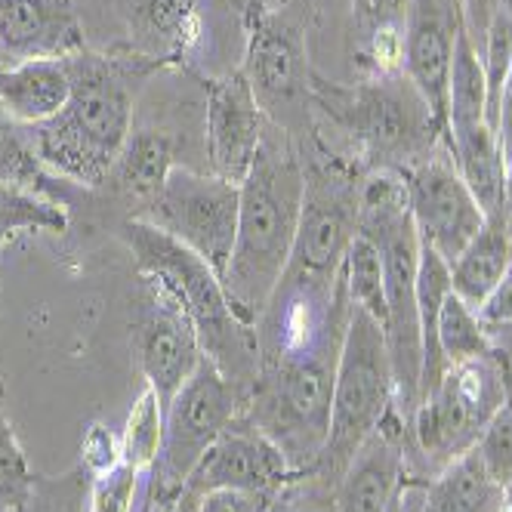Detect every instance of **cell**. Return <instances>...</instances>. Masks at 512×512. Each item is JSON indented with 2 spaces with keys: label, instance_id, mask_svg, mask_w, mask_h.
I'll return each mask as SVG.
<instances>
[{
  "label": "cell",
  "instance_id": "34",
  "mask_svg": "<svg viewBox=\"0 0 512 512\" xmlns=\"http://www.w3.org/2000/svg\"><path fill=\"white\" fill-rule=\"evenodd\" d=\"M479 451L482 463L488 466V472L500 485H506L512 479V395L506 405L491 417V423L482 429L479 442L472 445Z\"/></svg>",
  "mask_w": 512,
  "mask_h": 512
},
{
  "label": "cell",
  "instance_id": "24",
  "mask_svg": "<svg viewBox=\"0 0 512 512\" xmlns=\"http://www.w3.org/2000/svg\"><path fill=\"white\" fill-rule=\"evenodd\" d=\"M411 0H352L355 62L364 78L401 71V41Z\"/></svg>",
  "mask_w": 512,
  "mask_h": 512
},
{
  "label": "cell",
  "instance_id": "12",
  "mask_svg": "<svg viewBox=\"0 0 512 512\" xmlns=\"http://www.w3.org/2000/svg\"><path fill=\"white\" fill-rule=\"evenodd\" d=\"M300 479H306V475H297L290 469L287 457L272 438H266L260 429L241 417L207 448V454L192 469L186 488H192L201 497L213 491L278 497L284 488Z\"/></svg>",
  "mask_w": 512,
  "mask_h": 512
},
{
  "label": "cell",
  "instance_id": "2",
  "mask_svg": "<svg viewBox=\"0 0 512 512\" xmlns=\"http://www.w3.org/2000/svg\"><path fill=\"white\" fill-rule=\"evenodd\" d=\"M238 192V235L223 287L232 309L256 327L287 269L300 229L306 192L300 145L269 124L256 161Z\"/></svg>",
  "mask_w": 512,
  "mask_h": 512
},
{
  "label": "cell",
  "instance_id": "38",
  "mask_svg": "<svg viewBox=\"0 0 512 512\" xmlns=\"http://www.w3.org/2000/svg\"><path fill=\"white\" fill-rule=\"evenodd\" d=\"M275 497L244 494V491H213L201 497L198 512H266Z\"/></svg>",
  "mask_w": 512,
  "mask_h": 512
},
{
  "label": "cell",
  "instance_id": "3",
  "mask_svg": "<svg viewBox=\"0 0 512 512\" xmlns=\"http://www.w3.org/2000/svg\"><path fill=\"white\" fill-rule=\"evenodd\" d=\"M312 112L346 142L361 170H408L445 145V124L405 78V71L364 78L358 84L312 75ZM337 152V149H334Z\"/></svg>",
  "mask_w": 512,
  "mask_h": 512
},
{
  "label": "cell",
  "instance_id": "20",
  "mask_svg": "<svg viewBox=\"0 0 512 512\" xmlns=\"http://www.w3.org/2000/svg\"><path fill=\"white\" fill-rule=\"evenodd\" d=\"M176 167V142L167 133L133 130L102 189H108L124 207H130L127 216H139L161 195Z\"/></svg>",
  "mask_w": 512,
  "mask_h": 512
},
{
  "label": "cell",
  "instance_id": "13",
  "mask_svg": "<svg viewBox=\"0 0 512 512\" xmlns=\"http://www.w3.org/2000/svg\"><path fill=\"white\" fill-rule=\"evenodd\" d=\"M204 90H207L204 139H207L210 173L241 186L263 145L269 118L263 115L247 78L241 75V68L229 71L223 78L204 81Z\"/></svg>",
  "mask_w": 512,
  "mask_h": 512
},
{
  "label": "cell",
  "instance_id": "39",
  "mask_svg": "<svg viewBox=\"0 0 512 512\" xmlns=\"http://www.w3.org/2000/svg\"><path fill=\"white\" fill-rule=\"evenodd\" d=\"M497 4L500 0H460L463 7V31L469 34V41L475 44L482 56V47H485V38H488V28L497 16Z\"/></svg>",
  "mask_w": 512,
  "mask_h": 512
},
{
  "label": "cell",
  "instance_id": "21",
  "mask_svg": "<svg viewBox=\"0 0 512 512\" xmlns=\"http://www.w3.org/2000/svg\"><path fill=\"white\" fill-rule=\"evenodd\" d=\"M71 96L65 59H31L0 65V108L22 127L56 118Z\"/></svg>",
  "mask_w": 512,
  "mask_h": 512
},
{
  "label": "cell",
  "instance_id": "17",
  "mask_svg": "<svg viewBox=\"0 0 512 512\" xmlns=\"http://www.w3.org/2000/svg\"><path fill=\"white\" fill-rule=\"evenodd\" d=\"M87 50L75 0H0V65L68 59Z\"/></svg>",
  "mask_w": 512,
  "mask_h": 512
},
{
  "label": "cell",
  "instance_id": "15",
  "mask_svg": "<svg viewBox=\"0 0 512 512\" xmlns=\"http://www.w3.org/2000/svg\"><path fill=\"white\" fill-rule=\"evenodd\" d=\"M411 475V429L392 411L364 442L331 491L334 512H389Z\"/></svg>",
  "mask_w": 512,
  "mask_h": 512
},
{
  "label": "cell",
  "instance_id": "32",
  "mask_svg": "<svg viewBox=\"0 0 512 512\" xmlns=\"http://www.w3.org/2000/svg\"><path fill=\"white\" fill-rule=\"evenodd\" d=\"M87 491H90V475L78 463L62 475H38L34 491L22 512H87Z\"/></svg>",
  "mask_w": 512,
  "mask_h": 512
},
{
  "label": "cell",
  "instance_id": "4",
  "mask_svg": "<svg viewBox=\"0 0 512 512\" xmlns=\"http://www.w3.org/2000/svg\"><path fill=\"white\" fill-rule=\"evenodd\" d=\"M115 235L133 253V263L145 284L176 300L189 315L204 358L213 361L223 377L250 389L260 374V340H256V327L232 309L223 278L198 253L182 247L145 219H121Z\"/></svg>",
  "mask_w": 512,
  "mask_h": 512
},
{
  "label": "cell",
  "instance_id": "23",
  "mask_svg": "<svg viewBox=\"0 0 512 512\" xmlns=\"http://www.w3.org/2000/svg\"><path fill=\"white\" fill-rule=\"evenodd\" d=\"M445 149H448L460 179L469 186L472 198L479 201V207L485 210V216L506 213V204H503L506 161L500 155L494 130L488 124L448 130L445 133Z\"/></svg>",
  "mask_w": 512,
  "mask_h": 512
},
{
  "label": "cell",
  "instance_id": "37",
  "mask_svg": "<svg viewBox=\"0 0 512 512\" xmlns=\"http://www.w3.org/2000/svg\"><path fill=\"white\" fill-rule=\"evenodd\" d=\"M482 318V324L488 327V331H500V327H509L512 324V266L509 272L497 281V287L491 290V294L485 297V303L475 309Z\"/></svg>",
  "mask_w": 512,
  "mask_h": 512
},
{
  "label": "cell",
  "instance_id": "18",
  "mask_svg": "<svg viewBox=\"0 0 512 512\" xmlns=\"http://www.w3.org/2000/svg\"><path fill=\"white\" fill-rule=\"evenodd\" d=\"M201 0H127V50L164 68H189L201 41Z\"/></svg>",
  "mask_w": 512,
  "mask_h": 512
},
{
  "label": "cell",
  "instance_id": "9",
  "mask_svg": "<svg viewBox=\"0 0 512 512\" xmlns=\"http://www.w3.org/2000/svg\"><path fill=\"white\" fill-rule=\"evenodd\" d=\"M247 392L250 389L223 377L213 361L204 358L198 364V371L176 392L164 414V445L149 472L145 497H170L186 488L207 448L244 417Z\"/></svg>",
  "mask_w": 512,
  "mask_h": 512
},
{
  "label": "cell",
  "instance_id": "36",
  "mask_svg": "<svg viewBox=\"0 0 512 512\" xmlns=\"http://www.w3.org/2000/svg\"><path fill=\"white\" fill-rule=\"evenodd\" d=\"M266 512H334L331 506V488L318 485L315 479H300L290 488H284Z\"/></svg>",
  "mask_w": 512,
  "mask_h": 512
},
{
  "label": "cell",
  "instance_id": "5",
  "mask_svg": "<svg viewBox=\"0 0 512 512\" xmlns=\"http://www.w3.org/2000/svg\"><path fill=\"white\" fill-rule=\"evenodd\" d=\"M340 343L315 352L263 361L250 392L244 420L281 448L297 475L309 472L327 442Z\"/></svg>",
  "mask_w": 512,
  "mask_h": 512
},
{
  "label": "cell",
  "instance_id": "27",
  "mask_svg": "<svg viewBox=\"0 0 512 512\" xmlns=\"http://www.w3.org/2000/svg\"><path fill=\"white\" fill-rule=\"evenodd\" d=\"M435 352L442 358L445 368L494 352V337L482 324L479 312L466 306L454 290L445 297L435 318Z\"/></svg>",
  "mask_w": 512,
  "mask_h": 512
},
{
  "label": "cell",
  "instance_id": "8",
  "mask_svg": "<svg viewBox=\"0 0 512 512\" xmlns=\"http://www.w3.org/2000/svg\"><path fill=\"white\" fill-rule=\"evenodd\" d=\"M256 102L269 124L284 130L297 145H306L318 127L312 112V75L306 25L287 7L244 16V62Z\"/></svg>",
  "mask_w": 512,
  "mask_h": 512
},
{
  "label": "cell",
  "instance_id": "40",
  "mask_svg": "<svg viewBox=\"0 0 512 512\" xmlns=\"http://www.w3.org/2000/svg\"><path fill=\"white\" fill-rule=\"evenodd\" d=\"M494 136H497V145H500L503 161H509V158H512V68H509L506 84H503V93H500V102H497Z\"/></svg>",
  "mask_w": 512,
  "mask_h": 512
},
{
  "label": "cell",
  "instance_id": "43",
  "mask_svg": "<svg viewBox=\"0 0 512 512\" xmlns=\"http://www.w3.org/2000/svg\"><path fill=\"white\" fill-rule=\"evenodd\" d=\"M503 204H506V216L512 223V158L506 161V179H503Z\"/></svg>",
  "mask_w": 512,
  "mask_h": 512
},
{
  "label": "cell",
  "instance_id": "26",
  "mask_svg": "<svg viewBox=\"0 0 512 512\" xmlns=\"http://www.w3.org/2000/svg\"><path fill=\"white\" fill-rule=\"evenodd\" d=\"M472 124H488V81H485V65L482 56L463 31L454 62H451V78H448V105H445V133L472 127Z\"/></svg>",
  "mask_w": 512,
  "mask_h": 512
},
{
  "label": "cell",
  "instance_id": "30",
  "mask_svg": "<svg viewBox=\"0 0 512 512\" xmlns=\"http://www.w3.org/2000/svg\"><path fill=\"white\" fill-rule=\"evenodd\" d=\"M68 210L25 189L0 186V247L19 232H65Z\"/></svg>",
  "mask_w": 512,
  "mask_h": 512
},
{
  "label": "cell",
  "instance_id": "31",
  "mask_svg": "<svg viewBox=\"0 0 512 512\" xmlns=\"http://www.w3.org/2000/svg\"><path fill=\"white\" fill-rule=\"evenodd\" d=\"M38 472L31 469L19 438L13 432V423L7 417V386L0 377V512H22Z\"/></svg>",
  "mask_w": 512,
  "mask_h": 512
},
{
  "label": "cell",
  "instance_id": "11",
  "mask_svg": "<svg viewBox=\"0 0 512 512\" xmlns=\"http://www.w3.org/2000/svg\"><path fill=\"white\" fill-rule=\"evenodd\" d=\"M401 176L408 186L411 219L420 244L435 250L451 266L463 247L482 232L488 219L485 210L460 179L445 145L426 161L401 170Z\"/></svg>",
  "mask_w": 512,
  "mask_h": 512
},
{
  "label": "cell",
  "instance_id": "6",
  "mask_svg": "<svg viewBox=\"0 0 512 512\" xmlns=\"http://www.w3.org/2000/svg\"><path fill=\"white\" fill-rule=\"evenodd\" d=\"M392 411L398 408L386 334L368 312L352 306L337 361L331 429H327V442L309 472V479L334 491L355 451L383 426V420Z\"/></svg>",
  "mask_w": 512,
  "mask_h": 512
},
{
  "label": "cell",
  "instance_id": "16",
  "mask_svg": "<svg viewBox=\"0 0 512 512\" xmlns=\"http://www.w3.org/2000/svg\"><path fill=\"white\" fill-rule=\"evenodd\" d=\"M463 34L460 0H411L401 41V71L420 90L429 108L445 124L448 78L454 50Z\"/></svg>",
  "mask_w": 512,
  "mask_h": 512
},
{
  "label": "cell",
  "instance_id": "10",
  "mask_svg": "<svg viewBox=\"0 0 512 512\" xmlns=\"http://www.w3.org/2000/svg\"><path fill=\"white\" fill-rule=\"evenodd\" d=\"M241 192L235 182L192 167H176L161 195L136 219H145L201 260L223 278L235 250Z\"/></svg>",
  "mask_w": 512,
  "mask_h": 512
},
{
  "label": "cell",
  "instance_id": "22",
  "mask_svg": "<svg viewBox=\"0 0 512 512\" xmlns=\"http://www.w3.org/2000/svg\"><path fill=\"white\" fill-rule=\"evenodd\" d=\"M509 266H512V223L506 213H497L485 219L482 232L451 263V290L466 306L479 309L485 297L497 287V281L509 272Z\"/></svg>",
  "mask_w": 512,
  "mask_h": 512
},
{
  "label": "cell",
  "instance_id": "44",
  "mask_svg": "<svg viewBox=\"0 0 512 512\" xmlns=\"http://www.w3.org/2000/svg\"><path fill=\"white\" fill-rule=\"evenodd\" d=\"M408 482H411V479H408ZM408 482H405V488L398 491V497L392 500L389 512H411V500H408Z\"/></svg>",
  "mask_w": 512,
  "mask_h": 512
},
{
  "label": "cell",
  "instance_id": "33",
  "mask_svg": "<svg viewBox=\"0 0 512 512\" xmlns=\"http://www.w3.org/2000/svg\"><path fill=\"white\" fill-rule=\"evenodd\" d=\"M139 479L142 472L124 460L102 475H93L87 491V512H133Z\"/></svg>",
  "mask_w": 512,
  "mask_h": 512
},
{
  "label": "cell",
  "instance_id": "28",
  "mask_svg": "<svg viewBox=\"0 0 512 512\" xmlns=\"http://www.w3.org/2000/svg\"><path fill=\"white\" fill-rule=\"evenodd\" d=\"M164 445V408L152 386H142L133 408L127 414V426L121 432V457L142 475H149L158 463Z\"/></svg>",
  "mask_w": 512,
  "mask_h": 512
},
{
  "label": "cell",
  "instance_id": "1",
  "mask_svg": "<svg viewBox=\"0 0 512 512\" xmlns=\"http://www.w3.org/2000/svg\"><path fill=\"white\" fill-rule=\"evenodd\" d=\"M65 65L71 78L65 108L56 118L28 127V136L50 173L99 192L133 133L136 93L161 68L124 44L108 53L87 47L68 56Z\"/></svg>",
  "mask_w": 512,
  "mask_h": 512
},
{
  "label": "cell",
  "instance_id": "25",
  "mask_svg": "<svg viewBox=\"0 0 512 512\" xmlns=\"http://www.w3.org/2000/svg\"><path fill=\"white\" fill-rule=\"evenodd\" d=\"M0 186L34 192L65 210H71L75 189H81L59 179L41 164L38 152H34V145H31L28 127L16 124L4 108H0Z\"/></svg>",
  "mask_w": 512,
  "mask_h": 512
},
{
  "label": "cell",
  "instance_id": "14",
  "mask_svg": "<svg viewBox=\"0 0 512 512\" xmlns=\"http://www.w3.org/2000/svg\"><path fill=\"white\" fill-rule=\"evenodd\" d=\"M149 294V309L133 331V355L145 386L155 389L167 414L176 392L189 383L204 361V349L182 306L155 287H149Z\"/></svg>",
  "mask_w": 512,
  "mask_h": 512
},
{
  "label": "cell",
  "instance_id": "41",
  "mask_svg": "<svg viewBox=\"0 0 512 512\" xmlns=\"http://www.w3.org/2000/svg\"><path fill=\"white\" fill-rule=\"evenodd\" d=\"M201 509V494L192 488H182L179 494L170 497H145L142 512H198Z\"/></svg>",
  "mask_w": 512,
  "mask_h": 512
},
{
  "label": "cell",
  "instance_id": "42",
  "mask_svg": "<svg viewBox=\"0 0 512 512\" xmlns=\"http://www.w3.org/2000/svg\"><path fill=\"white\" fill-rule=\"evenodd\" d=\"M290 0H247L244 4V16H253V13H266V10H278V7H287Z\"/></svg>",
  "mask_w": 512,
  "mask_h": 512
},
{
  "label": "cell",
  "instance_id": "19",
  "mask_svg": "<svg viewBox=\"0 0 512 512\" xmlns=\"http://www.w3.org/2000/svg\"><path fill=\"white\" fill-rule=\"evenodd\" d=\"M503 488L506 485L488 472L479 451L469 448L429 479H411L408 500L411 512H500Z\"/></svg>",
  "mask_w": 512,
  "mask_h": 512
},
{
  "label": "cell",
  "instance_id": "7",
  "mask_svg": "<svg viewBox=\"0 0 512 512\" xmlns=\"http://www.w3.org/2000/svg\"><path fill=\"white\" fill-rule=\"evenodd\" d=\"M512 395V364L494 346V352L451 364L445 377L426 389L408 423L411 460L420 457V479L448 466L479 442L482 429Z\"/></svg>",
  "mask_w": 512,
  "mask_h": 512
},
{
  "label": "cell",
  "instance_id": "35",
  "mask_svg": "<svg viewBox=\"0 0 512 512\" xmlns=\"http://www.w3.org/2000/svg\"><path fill=\"white\" fill-rule=\"evenodd\" d=\"M121 460V435H115L105 423H90L81 435V466L90 479L118 466Z\"/></svg>",
  "mask_w": 512,
  "mask_h": 512
},
{
  "label": "cell",
  "instance_id": "29",
  "mask_svg": "<svg viewBox=\"0 0 512 512\" xmlns=\"http://www.w3.org/2000/svg\"><path fill=\"white\" fill-rule=\"evenodd\" d=\"M343 287L355 309L368 312L380 327L386 324V287H383V256L364 235H355L346 263H343Z\"/></svg>",
  "mask_w": 512,
  "mask_h": 512
}]
</instances>
